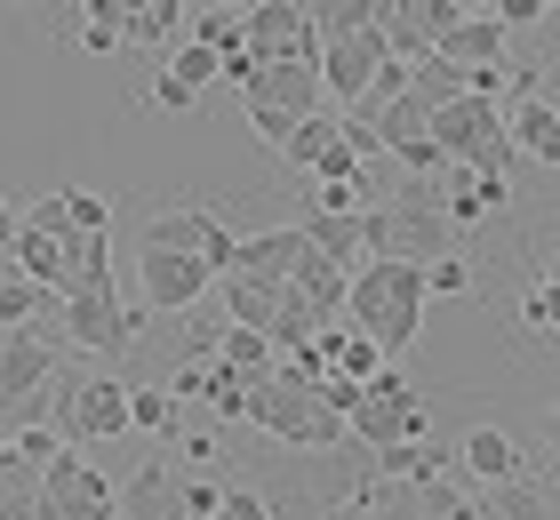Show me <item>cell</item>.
Returning <instances> with one entry per match:
<instances>
[{
  "instance_id": "obj_1",
  "label": "cell",
  "mask_w": 560,
  "mask_h": 520,
  "mask_svg": "<svg viewBox=\"0 0 560 520\" xmlns=\"http://www.w3.org/2000/svg\"><path fill=\"white\" fill-rule=\"evenodd\" d=\"M424 265H400V256H361L345 289V328H361L376 353H409L424 336Z\"/></svg>"
},
{
  "instance_id": "obj_2",
  "label": "cell",
  "mask_w": 560,
  "mask_h": 520,
  "mask_svg": "<svg viewBox=\"0 0 560 520\" xmlns=\"http://www.w3.org/2000/svg\"><path fill=\"white\" fill-rule=\"evenodd\" d=\"M448 241H456V224H448L432 176H400V193H385L376 208H361V256L432 265V256H448Z\"/></svg>"
},
{
  "instance_id": "obj_3",
  "label": "cell",
  "mask_w": 560,
  "mask_h": 520,
  "mask_svg": "<svg viewBox=\"0 0 560 520\" xmlns=\"http://www.w3.org/2000/svg\"><path fill=\"white\" fill-rule=\"evenodd\" d=\"M432 145L448 152L456 169H480V176H513V128L497 120V104L480 96V89H465L456 104H441V113H432Z\"/></svg>"
},
{
  "instance_id": "obj_4",
  "label": "cell",
  "mask_w": 560,
  "mask_h": 520,
  "mask_svg": "<svg viewBox=\"0 0 560 520\" xmlns=\"http://www.w3.org/2000/svg\"><path fill=\"white\" fill-rule=\"evenodd\" d=\"M248 425H257L265 440H280V449H296V457H304V449H337V440H352L345 416H328L313 384H289V377H265V384H257V401H248Z\"/></svg>"
},
{
  "instance_id": "obj_5",
  "label": "cell",
  "mask_w": 560,
  "mask_h": 520,
  "mask_svg": "<svg viewBox=\"0 0 560 520\" xmlns=\"http://www.w3.org/2000/svg\"><path fill=\"white\" fill-rule=\"evenodd\" d=\"M48 425H57L65 449L120 440V432H129V384H120V377H65L57 401H48Z\"/></svg>"
},
{
  "instance_id": "obj_6",
  "label": "cell",
  "mask_w": 560,
  "mask_h": 520,
  "mask_svg": "<svg viewBox=\"0 0 560 520\" xmlns=\"http://www.w3.org/2000/svg\"><path fill=\"white\" fill-rule=\"evenodd\" d=\"M345 432L361 440V449H393V440H424L432 416H424V393H417L400 369H376V377L361 384V401H352Z\"/></svg>"
},
{
  "instance_id": "obj_7",
  "label": "cell",
  "mask_w": 560,
  "mask_h": 520,
  "mask_svg": "<svg viewBox=\"0 0 560 520\" xmlns=\"http://www.w3.org/2000/svg\"><path fill=\"white\" fill-rule=\"evenodd\" d=\"M233 241L241 232H224L209 208H161V217H144V249H176V256H200L217 280L233 273Z\"/></svg>"
},
{
  "instance_id": "obj_8",
  "label": "cell",
  "mask_w": 560,
  "mask_h": 520,
  "mask_svg": "<svg viewBox=\"0 0 560 520\" xmlns=\"http://www.w3.org/2000/svg\"><path fill=\"white\" fill-rule=\"evenodd\" d=\"M40 520H113V488L81 449H65L40 473Z\"/></svg>"
},
{
  "instance_id": "obj_9",
  "label": "cell",
  "mask_w": 560,
  "mask_h": 520,
  "mask_svg": "<svg viewBox=\"0 0 560 520\" xmlns=\"http://www.w3.org/2000/svg\"><path fill=\"white\" fill-rule=\"evenodd\" d=\"M57 321H65V336L81 353H105V360H120L137 345V312L120 304V289H96V297H65L57 304Z\"/></svg>"
},
{
  "instance_id": "obj_10",
  "label": "cell",
  "mask_w": 560,
  "mask_h": 520,
  "mask_svg": "<svg viewBox=\"0 0 560 520\" xmlns=\"http://www.w3.org/2000/svg\"><path fill=\"white\" fill-rule=\"evenodd\" d=\"M241 48L248 57H296V65L320 57L304 0H257V9H241Z\"/></svg>"
},
{
  "instance_id": "obj_11",
  "label": "cell",
  "mask_w": 560,
  "mask_h": 520,
  "mask_svg": "<svg viewBox=\"0 0 560 520\" xmlns=\"http://www.w3.org/2000/svg\"><path fill=\"white\" fill-rule=\"evenodd\" d=\"M376 65H385V33L376 24H361V33H337V41H320V57H313V72H320V96H361L369 81H376Z\"/></svg>"
},
{
  "instance_id": "obj_12",
  "label": "cell",
  "mask_w": 560,
  "mask_h": 520,
  "mask_svg": "<svg viewBox=\"0 0 560 520\" xmlns=\"http://www.w3.org/2000/svg\"><path fill=\"white\" fill-rule=\"evenodd\" d=\"M137 280H144V304L152 312H192L200 297L217 289V273L200 256H176V249H144L137 256Z\"/></svg>"
},
{
  "instance_id": "obj_13",
  "label": "cell",
  "mask_w": 560,
  "mask_h": 520,
  "mask_svg": "<svg viewBox=\"0 0 560 520\" xmlns=\"http://www.w3.org/2000/svg\"><path fill=\"white\" fill-rule=\"evenodd\" d=\"M241 104H272V113H320V72L296 57H257V81L241 89Z\"/></svg>"
},
{
  "instance_id": "obj_14",
  "label": "cell",
  "mask_w": 560,
  "mask_h": 520,
  "mask_svg": "<svg viewBox=\"0 0 560 520\" xmlns=\"http://www.w3.org/2000/svg\"><path fill=\"white\" fill-rule=\"evenodd\" d=\"M113 520H185V473L168 457L137 464V481L113 497Z\"/></svg>"
},
{
  "instance_id": "obj_15",
  "label": "cell",
  "mask_w": 560,
  "mask_h": 520,
  "mask_svg": "<svg viewBox=\"0 0 560 520\" xmlns=\"http://www.w3.org/2000/svg\"><path fill=\"white\" fill-rule=\"evenodd\" d=\"M48 377H57V345L40 336V321H33V328H9V336H0V401H24V393H40Z\"/></svg>"
},
{
  "instance_id": "obj_16",
  "label": "cell",
  "mask_w": 560,
  "mask_h": 520,
  "mask_svg": "<svg viewBox=\"0 0 560 520\" xmlns=\"http://www.w3.org/2000/svg\"><path fill=\"white\" fill-rule=\"evenodd\" d=\"M456 473H465L472 488H497V481H521V473H528V457L513 449V432L472 425L465 440H456Z\"/></svg>"
},
{
  "instance_id": "obj_17",
  "label": "cell",
  "mask_w": 560,
  "mask_h": 520,
  "mask_svg": "<svg viewBox=\"0 0 560 520\" xmlns=\"http://www.w3.org/2000/svg\"><path fill=\"white\" fill-rule=\"evenodd\" d=\"M448 176V193H441V208H448V224H489V217H504L513 208V176H480V169H441Z\"/></svg>"
},
{
  "instance_id": "obj_18",
  "label": "cell",
  "mask_w": 560,
  "mask_h": 520,
  "mask_svg": "<svg viewBox=\"0 0 560 520\" xmlns=\"http://www.w3.org/2000/svg\"><path fill=\"white\" fill-rule=\"evenodd\" d=\"M504 41H513V33H504L497 16H456L448 41H441V57L465 65V72H504Z\"/></svg>"
},
{
  "instance_id": "obj_19",
  "label": "cell",
  "mask_w": 560,
  "mask_h": 520,
  "mask_svg": "<svg viewBox=\"0 0 560 520\" xmlns=\"http://www.w3.org/2000/svg\"><path fill=\"white\" fill-rule=\"evenodd\" d=\"M304 256V232L296 224H272V232H248V241H233V273H257V280H289Z\"/></svg>"
},
{
  "instance_id": "obj_20",
  "label": "cell",
  "mask_w": 560,
  "mask_h": 520,
  "mask_svg": "<svg viewBox=\"0 0 560 520\" xmlns=\"http://www.w3.org/2000/svg\"><path fill=\"white\" fill-rule=\"evenodd\" d=\"M224 289V328H272V312H280V280H257V273H224L217 280Z\"/></svg>"
},
{
  "instance_id": "obj_21",
  "label": "cell",
  "mask_w": 560,
  "mask_h": 520,
  "mask_svg": "<svg viewBox=\"0 0 560 520\" xmlns=\"http://www.w3.org/2000/svg\"><path fill=\"white\" fill-rule=\"evenodd\" d=\"M296 232H304V241H313L320 256H328V265H361V208H352V217H337V208H304V217H296Z\"/></svg>"
},
{
  "instance_id": "obj_22",
  "label": "cell",
  "mask_w": 560,
  "mask_h": 520,
  "mask_svg": "<svg viewBox=\"0 0 560 520\" xmlns=\"http://www.w3.org/2000/svg\"><path fill=\"white\" fill-rule=\"evenodd\" d=\"M480 512H489V520H552V481L545 473L497 481V488H480Z\"/></svg>"
},
{
  "instance_id": "obj_23",
  "label": "cell",
  "mask_w": 560,
  "mask_h": 520,
  "mask_svg": "<svg viewBox=\"0 0 560 520\" xmlns=\"http://www.w3.org/2000/svg\"><path fill=\"white\" fill-rule=\"evenodd\" d=\"M504 128H513V152H528V161H545V169L560 176V113H552L545 96H528Z\"/></svg>"
},
{
  "instance_id": "obj_24",
  "label": "cell",
  "mask_w": 560,
  "mask_h": 520,
  "mask_svg": "<svg viewBox=\"0 0 560 520\" xmlns=\"http://www.w3.org/2000/svg\"><path fill=\"white\" fill-rule=\"evenodd\" d=\"M257 384H265V377H241V369H224V360H200V401H209L224 425H248V401H257Z\"/></svg>"
},
{
  "instance_id": "obj_25",
  "label": "cell",
  "mask_w": 560,
  "mask_h": 520,
  "mask_svg": "<svg viewBox=\"0 0 560 520\" xmlns=\"http://www.w3.org/2000/svg\"><path fill=\"white\" fill-rule=\"evenodd\" d=\"M465 89H472V72H465V65H448L441 48H432V57H417V65H409V96L424 104V113H441V104H456Z\"/></svg>"
},
{
  "instance_id": "obj_26",
  "label": "cell",
  "mask_w": 560,
  "mask_h": 520,
  "mask_svg": "<svg viewBox=\"0 0 560 520\" xmlns=\"http://www.w3.org/2000/svg\"><path fill=\"white\" fill-rule=\"evenodd\" d=\"M81 48L89 57L129 48V0H81Z\"/></svg>"
},
{
  "instance_id": "obj_27",
  "label": "cell",
  "mask_w": 560,
  "mask_h": 520,
  "mask_svg": "<svg viewBox=\"0 0 560 520\" xmlns=\"http://www.w3.org/2000/svg\"><path fill=\"white\" fill-rule=\"evenodd\" d=\"M57 304H65L57 289H40V280H24V273L0 280V328H33V321H48Z\"/></svg>"
},
{
  "instance_id": "obj_28",
  "label": "cell",
  "mask_w": 560,
  "mask_h": 520,
  "mask_svg": "<svg viewBox=\"0 0 560 520\" xmlns=\"http://www.w3.org/2000/svg\"><path fill=\"white\" fill-rule=\"evenodd\" d=\"M209 360H224V369H241V377H272V336H257V328H217V353Z\"/></svg>"
},
{
  "instance_id": "obj_29",
  "label": "cell",
  "mask_w": 560,
  "mask_h": 520,
  "mask_svg": "<svg viewBox=\"0 0 560 520\" xmlns=\"http://www.w3.org/2000/svg\"><path fill=\"white\" fill-rule=\"evenodd\" d=\"M369 128H376V152H400V145H417L424 128H432V113H424V104H417L409 89H400V96H393V104H385V113H376Z\"/></svg>"
},
{
  "instance_id": "obj_30",
  "label": "cell",
  "mask_w": 560,
  "mask_h": 520,
  "mask_svg": "<svg viewBox=\"0 0 560 520\" xmlns=\"http://www.w3.org/2000/svg\"><path fill=\"white\" fill-rule=\"evenodd\" d=\"M313 16V41H337V33H361V24L385 16V0H304Z\"/></svg>"
},
{
  "instance_id": "obj_31",
  "label": "cell",
  "mask_w": 560,
  "mask_h": 520,
  "mask_svg": "<svg viewBox=\"0 0 560 520\" xmlns=\"http://www.w3.org/2000/svg\"><path fill=\"white\" fill-rule=\"evenodd\" d=\"M337 145V113H304L296 128H289V145H280V161H296V169H313L320 152Z\"/></svg>"
},
{
  "instance_id": "obj_32",
  "label": "cell",
  "mask_w": 560,
  "mask_h": 520,
  "mask_svg": "<svg viewBox=\"0 0 560 520\" xmlns=\"http://www.w3.org/2000/svg\"><path fill=\"white\" fill-rule=\"evenodd\" d=\"M176 393H161V384H129V432H176Z\"/></svg>"
},
{
  "instance_id": "obj_33",
  "label": "cell",
  "mask_w": 560,
  "mask_h": 520,
  "mask_svg": "<svg viewBox=\"0 0 560 520\" xmlns=\"http://www.w3.org/2000/svg\"><path fill=\"white\" fill-rule=\"evenodd\" d=\"M185 41L217 48V57H233V48H241V16H233V9H185Z\"/></svg>"
},
{
  "instance_id": "obj_34",
  "label": "cell",
  "mask_w": 560,
  "mask_h": 520,
  "mask_svg": "<svg viewBox=\"0 0 560 520\" xmlns=\"http://www.w3.org/2000/svg\"><path fill=\"white\" fill-rule=\"evenodd\" d=\"M168 72H176L185 89H217V81H224V57H217V48H200V41H176V48H168Z\"/></svg>"
},
{
  "instance_id": "obj_35",
  "label": "cell",
  "mask_w": 560,
  "mask_h": 520,
  "mask_svg": "<svg viewBox=\"0 0 560 520\" xmlns=\"http://www.w3.org/2000/svg\"><path fill=\"white\" fill-rule=\"evenodd\" d=\"M57 200H65V224H72V232H113V200H105V193H81V185H65Z\"/></svg>"
},
{
  "instance_id": "obj_36",
  "label": "cell",
  "mask_w": 560,
  "mask_h": 520,
  "mask_svg": "<svg viewBox=\"0 0 560 520\" xmlns=\"http://www.w3.org/2000/svg\"><path fill=\"white\" fill-rule=\"evenodd\" d=\"M424 297H472V265H465V256H432V265H424Z\"/></svg>"
},
{
  "instance_id": "obj_37",
  "label": "cell",
  "mask_w": 560,
  "mask_h": 520,
  "mask_svg": "<svg viewBox=\"0 0 560 520\" xmlns=\"http://www.w3.org/2000/svg\"><path fill=\"white\" fill-rule=\"evenodd\" d=\"M521 321H528V328H537V336H545V328H560V280H552V273H545V280H537V289H528V297H521Z\"/></svg>"
},
{
  "instance_id": "obj_38",
  "label": "cell",
  "mask_w": 560,
  "mask_h": 520,
  "mask_svg": "<svg viewBox=\"0 0 560 520\" xmlns=\"http://www.w3.org/2000/svg\"><path fill=\"white\" fill-rule=\"evenodd\" d=\"M33 488H40V473L16 457V440L0 432V497H33Z\"/></svg>"
},
{
  "instance_id": "obj_39",
  "label": "cell",
  "mask_w": 560,
  "mask_h": 520,
  "mask_svg": "<svg viewBox=\"0 0 560 520\" xmlns=\"http://www.w3.org/2000/svg\"><path fill=\"white\" fill-rule=\"evenodd\" d=\"M393 161H400V169H409V176H432V185H441V169H448V152H441V145H432V128H424V137H417V145H400V152H393Z\"/></svg>"
},
{
  "instance_id": "obj_40",
  "label": "cell",
  "mask_w": 560,
  "mask_h": 520,
  "mask_svg": "<svg viewBox=\"0 0 560 520\" xmlns=\"http://www.w3.org/2000/svg\"><path fill=\"white\" fill-rule=\"evenodd\" d=\"M248 128H257V145H265V152H280V145H289V128H296V113H272V104H248Z\"/></svg>"
},
{
  "instance_id": "obj_41",
  "label": "cell",
  "mask_w": 560,
  "mask_h": 520,
  "mask_svg": "<svg viewBox=\"0 0 560 520\" xmlns=\"http://www.w3.org/2000/svg\"><path fill=\"white\" fill-rule=\"evenodd\" d=\"M192 104H200V89H185V81L161 65V81H152V113H192Z\"/></svg>"
},
{
  "instance_id": "obj_42",
  "label": "cell",
  "mask_w": 560,
  "mask_h": 520,
  "mask_svg": "<svg viewBox=\"0 0 560 520\" xmlns=\"http://www.w3.org/2000/svg\"><path fill=\"white\" fill-rule=\"evenodd\" d=\"M217 497H224V481H192L185 473V520H217Z\"/></svg>"
},
{
  "instance_id": "obj_43",
  "label": "cell",
  "mask_w": 560,
  "mask_h": 520,
  "mask_svg": "<svg viewBox=\"0 0 560 520\" xmlns=\"http://www.w3.org/2000/svg\"><path fill=\"white\" fill-rule=\"evenodd\" d=\"M552 9H560V0H497L489 16L504 24V33H513V24H537V16H552Z\"/></svg>"
},
{
  "instance_id": "obj_44",
  "label": "cell",
  "mask_w": 560,
  "mask_h": 520,
  "mask_svg": "<svg viewBox=\"0 0 560 520\" xmlns=\"http://www.w3.org/2000/svg\"><path fill=\"white\" fill-rule=\"evenodd\" d=\"M224 81L248 89V81H257V57H248V48H233V57H224Z\"/></svg>"
},
{
  "instance_id": "obj_45",
  "label": "cell",
  "mask_w": 560,
  "mask_h": 520,
  "mask_svg": "<svg viewBox=\"0 0 560 520\" xmlns=\"http://www.w3.org/2000/svg\"><path fill=\"white\" fill-rule=\"evenodd\" d=\"M0 256H16V208L0 200Z\"/></svg>"
},
{
  "instance_id": "obj_46",
  "label": "cell",
  "mask_w": 560,
  "mask_h": 520,
  "mask_svg": "<svg viewBox=\"0 0 560 520\" xmlns=\"http://www.w3.org/2000/svg\"><path fill=\"white\" fill-rule=\"evenodd\" d=\"M545 440H552V457H560V401L545 408Z\"/></svg>"
},
{
  "instance_id": "obj_47",
  "label": "cell",
  "mask_w": 560,
  "mask_h": 520,
  "mask_svg": "<svg viewBox=\"0 0 560 520\" xmlns=\"http://www.w3.org/2000/svg\"><path fill=\"white\" fill-rule=\"evenodd\" d=\"M456 9H465V16H489V9H497V0H456Z\"/></svg>"
},
{
  "instance_id": "obj_48",
  "label": "cell",
  "mask_w": 560,
  "mask_h": 520,
  "mask_svg": "<svg viewBox=\"0 0 560 520\" xmlns=\"http://www.w3.org/2000/svg\"><path fill=\"white\" fill-rule=\"evenodd\" d=\"M248 9H257V0H248Z\"/></svg>"
}]
</instances>
